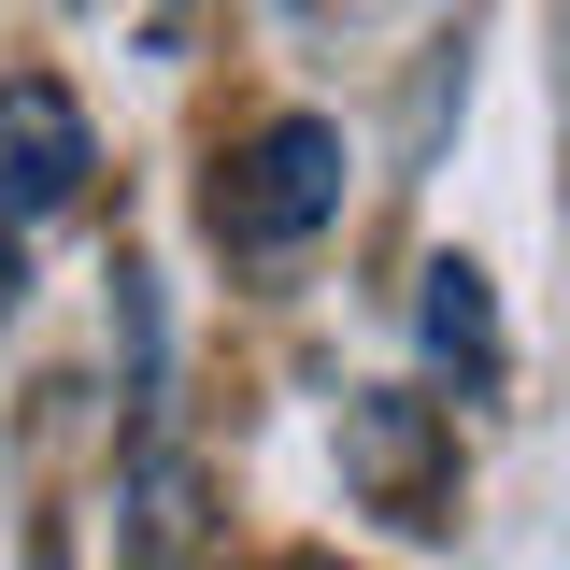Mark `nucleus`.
Here are the masks:
<instances>
[{
  "instance_id": "obj_7",
  "label": "nucleus",
  "mask_w": 570,
  "mask_h": 570,
  "mask_svg": "<svg viewBox=\"0 0 570 570\" xmlns=\"http://www.w3.org/2000/svg\"><path fill=\"white\" fill-rule=\"evenodd\" d=\"M314 570H328V557H314Z\"/></svg>"
},
{
  "instance_id": "obj_1",
  "label": "nucleus",
  "mask_w": 570,
  "mask_h": 570,
  "mask_svg": "<svg viewBox=\"0 0 570 570\" xmlns=\"http://www.w3.org/2000/svg\"><path fill=\"white\" fill-rule=\"evenodd\" d=\"M343 129L328 115H257V129L214 157V186H200V214H214V243L228 257H299L328 214H343Z\"/></svg>"
},
{
  "instance_id": "obj_4",
  "label": "nucleus",
  "mask_w": 570,
  "mask_h": 570,
  "mask_svg": "<svg viewBox=\"0 0 570 570\" xmlns=\"http://www.w3.org/2000/svg\"><path fill=\"white\" fill-rule=\"evenodd\" d=\"M414 328H428V356L485 400L499 371H513V343H499V299H485V272L471 257H428V299H414Z\"/></svg>"
},
{
  "instance_id": "obj_6",
  "label": "nucleus",
  "mask_w": 570,
  "mask_h": 570,
  "mask_svg": "<svg viewBox=\"0 0 570 570\" xmlns=\"http://www.w3.org/2000/svg\"><path fill=\"white\" fill-rule=\"evenodd\" d=\"M14 285H29V272H14V228H0V314H14Z\"/></svg>"
},
{
  "instance_id": "obj_5",
  "label": "nucleus",
  "mask_w": 570,
  "mask_h": 570,
  "mask_svg": "<svg viewBox=\"0 0 570 570\" xmlns=\"http://www.w3.org/2000/svg\"><path fill=\"white\" fill-rule=\"evenodd\" d=\"M171 542H186V471L142 456V557H171Z\"/></svg>"
},
{
  "instance_id": "obj_3",
  "label": "nucleus",
  "mask_w": 570,
  "mask_h": 570,
  "mask_svg": "<svg viewBox=\"0 0 570 570\" xmlns=\"http://www.w3.org/2000/svg\"><path fill=\"white\" fill-rule=\"evenodd\" d=\"M343 471L385 499L400 528H456V456L428 442V400H400V385H371L343 414Z\"/></svg>"
},
{
  "instance_id": "obj_2",
  "label": "nucleus",
  "mask_w": 570,
  "mask_h": 570,
  "mask_svg": "<svg viewBox=\"0 0 570 570\" xmlns=\"http://www.w3.org/2000/svg\"><path fill=\"white\" fill-rule=\"evenodd\" d=\"M86 171H100L86 100H71L58 71H0V228L71 214V200H86Z\"/></svg>"
}]
</instances>
